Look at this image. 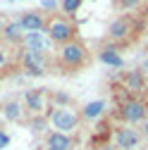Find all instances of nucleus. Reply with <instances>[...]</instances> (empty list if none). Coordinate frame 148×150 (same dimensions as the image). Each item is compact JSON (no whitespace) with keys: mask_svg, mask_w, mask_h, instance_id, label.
<instances>
[{"mask_svg":"<svg viewBox=\"0 0 148 150\" xmlns=\"http://www.w3.org/2000/svg\"><path fill=\"white\" fill-rule=\"evenodd\" d=\"M46 122H48V117H43V115H38V117H31V129L33 131H43V126H46Z\"/></svg>","mask_w":148,"mask_h":150,"instance_id":"nucleus-20","label":"nucleus"},{"mask_svg":"<svg viewBox=\"0 0 148 150\" xmlns=\"http://www.w3.org/2000/svg\"><path fill=\"white\" fill-rule=\"evenodd\" d=\"M141 71H143V74H148V57L143 60V67H141Z\"/></svg>","mask_w":148,"mask_h":150,"instance_id":"nucleus-27","label":"nucleus"},{"mask_svg":"<svg viewBox=\"0 0 148 150\" xmlns=\"http://www.w3.org/2000/svg\"><path fill=\"white\" fill-rule=\"evenodd\" d=\"M103 112H105V100H91V103H86L81 107V119L93 122V119H98L103 115Z\"/></svg>","mask_w":148,"mask_h":150,"instance_id":"nucleus-14","label":"nucleus"},{"mask_svg":"<svg viewBox=\"0 0 148 150\" xmlns=\"http://www.w3.org/2000/svg\"><path fill=\"white\" fill-rule=\"evenodd\" d=\"M7 62H10V55H7V50L0 45V69L3 67H7Z\"/></svg>","mask_w":148,"mask_h":150,"instance_id":"nucleus-22","label":"nucleus"},{"mask_svg":"<svg viewBox=\"0 0 148 150\" xmlns=\"http://www.w3.org/2000/svg\"><path fill=\"white\" fill-rule=\"evenodd\" d=\"M3 115L10 122H22L24 119V107H22V103H17V100H7L3 105Z\"/></svg>","mask_w":148,"mask_h":150,"instance_id":"nucleus-16","label":"nucleus"},{"mask_svg":"<svg viewBox=\"0 0 148 150\" xmlns=\"http://www.w3.org/2000/svg\"><path fill=\"white\" fill-rule=\"evenodd\" d=\"M10 145V136L5 134V131H0V150H5Z\"/></svg>","mask_w":148,"mask_h":150,"instance_id":"nucleus-23","label":"nucleus"},{"mask_svg":"<svg viewBox=\"0 0 148 150\" xmlns=\"http://www.w3.org/2000/svg\"><path fill=\"white\" fill-rule=\"evenodd\" d=\"M84 5V0H60V12L67 17H72V14H77L79 12V7Z\"/></svg>","mask_w":148,"mask_h":150,"instance_id":"nucleus-17","label":"nucleus"},{"mask_svg":"<svg viewBox=\"0 0 148 150\" xmlns=\"http://www.w3.org/2000/svg\"><path fill=\"white\" fill-rule=\"evenodd\" d=\"M5 24H7V22H5V14H3V12H0V31H3V29H5Z\"/></svg>","mask_w":148,"mask_h":150,"instance_id":"nucleus-26","label":"nucleus"},{"mask_svg":"<svg viewBox=\"0 0 148 150\" xmlns=\"http://www.w3.org/2000/svg\"><path fill=\"white\" fill-rule=\"evenodd\" d=\"M141 134L136 129H132V126H120V129H115V145L120 148V150H134V148H139V143H141Z\"/></svg>","mask_w":148,"mask_h":150,"instance_id":"nucleus-8","label":"nucleus"},{"mask_svg":"<svg viewBox=\"0 0 148 150\" xmlns=\"http://www.w3.org/2000/svg\"><path fill=\"white\" fill-rule=\"evenodd\" d=\"M120 117L124 124H143L148 119V105L141 98H127L120 105Z\"/></svg>","mask_w":148,"mask_h":150,"instance_id":"nucleus-6","label":"nucleus"},{"mask_svg":"<svg viewBox=\"0 0 148 150\" xmlns=\"http://www.w3.org/2000/svg\"><path fill=\"white\" fill-rule=\"evenodd\" d=\"M98 150H120V148H117V145H110V143H103Z\"/></svg>","mask_w":148,"mask_h":150,"instance_id":"nucleus-25","label":"nucleus"},{"mask_svg":"<svg viewBox=\"0 0 148 150\" xmlns=\"http://www.w3.org/2000/svg\"><path fill=\"white\" fill-rule=\"evenodd\" d=\"M50 22V14H46L43 10H26L19 14V24L24 26V31H46Z\"/></svg>","mask_w":148,"mask_h":150,"instance_id":"nucleus-7","label":"nucleus"},{"mask_svg":"<svg viewBox=\"0 0 148 150\" xmlns=\"http://www.w3.org/2000/svg\"><path fill=\"white\" fill-rule=\"evenodd\" d=\"M24 36H26V31H24V26L19 24V19H17V22H7V24H5V29L0 31V41L7 43V45H22Z\"/></svg>","mask_w":148,"mask_h":150,"instance_id":"nucleus-10","label":"nucleus"},{"mask_svg":"<svg viewBox=\"0 0 148 150\" xmlns=\"http://www.w3.org/2000/svg\"><path fill=\"white\" fill-rule=\"evenodd\" d=\"M46 148H53V150H72L74 148V141L69 134H62V131H50L46 136Z\"/></svg>","mask_w":148,"mask_h":150,"instance_id":"nucleus-11","label":"nucleus"},{"mask_svg":"<svg viewBox=\"0 0 148 150\" xmlns=\"http://www.w3.org/2000/svg\"><path fill=\"white\" fill-rule=\"evenodd\" d=\"M143 0H115V7L122 12V14H129V12H134L141 7Z\"/></svg>","mask_w":148,"mask_h":150,"instance_id":"nucleus-18","label":"nucleus"},{"mask_svg":"<svg viewBox=\"0 0 148 150\" xmlns=\"http://www.w3.org/2000/svg\"><path fill=\"white\" fill-rule=\"evenodd\" d=\"M41 5H43V7H41L43 12H46V10H50V12H53V10H58V7H60V3H58V0H43Z\"/></svg>","mask_w":148,"mask_h":150,"instance_id":"nucleus-21","label":"nucleus"},{"mask_svg":"<svg viewBox=\"0 0 148 150\" xmlns=\"http://www.w3.org/2000/svg\"><path fill=\"white\" fill-rule=\"evenodd\" d=\"M98 60H100L103 64H107V67H112V69H122V67H124V60H122V55L117 52L115 45L100 48V50H98Z\"/></svg>","mask_w":148,"mask_h":150,"instance_id":"nucleus-12","label":"nucleus"},{"mask_svg":"<svg viewBox=\"0 0 148 150\" xmlns=\"http://www.w3.org/2000/svg\"><path fill=\"white\" fill-rule=\"evenodd\" d=\"M50 98H53L55 103H62L60 107H69V105H72V98L67 96V93H62V91H55V93H53Z\"/></svg>","mask_w":148,"mask_h":150,"instance_id":"nucleus-19","label":"nucleus"},{"mask_svg":"<svg viewBox=\"0 0 148 150\" xmlns=\"http://www.w3.org/2000/svg\"><path fill=\"white\" fill-rule=\"evenodd\" d=\"M19 67L24 69V74H29V76H43V74L48 71V55H46V50L22 48V52H19Z\"/></svg>","mask_w":148,"mask_h":150,"instance_id":"nucleus-3","label":"nucleus"},{"mask_svg":"<svg viewBox=\"0 0 148 150\" xmlns=\"http://www.w3.org/2000/svg\"><path fill=\"white\" fill-rule=\"evenodd\" d=\"M46 36L50 38V43H55V45L60 48V45H65V43H69V41L77 38V29H74V24H72L69 17L53 14L50 22H48V26H46Z\"/></svg>","mask_w":148,"mask_h":150,"instance_id":"nucleus-1","label":"nucleus"},{"mask_svg":"<svg viewBox=\"0 0 148 150\" xmlns=\"http://www.w3.org/2000/svg\"><path fill=\"white\" fill-rule=\"evenodd\" d=\"M48 119L53 122L55 131L72 134V131H77L79 124H81V112L72 110V107H53V112L48 115Z\"/></svg>","mask_w":148,"mask_h":150,"instance_id":"nucleus-4","label":"nucleus"},{"mask_svg":"<svg viewBox=\"0 0 148 150\" xmlns=\"http://www.w3.org/2000/svg\"><path fill=\"white\" fill-rule=\"evenodd\" d=\"M24 107L31 117H38L43 115V110H46V93L43 88H31L24 93Z\"/></svg>","mask_w":148,"mask_h":150,"instance_id":"nucleus-9","label":"nucleus"},{"mask_svg":"<svg viewBox=\"0 0 148 150\" xmlns=\"http://www.w3.org/2000/svg\"><path fill=\"white\" fill-rule=\"evenodd\" d=\"M0 131H3V119H0Z\"/></svg>","mask_w":148,"mask_h":150,"instance_id":"nucleus-28","label":"nucleus"},{"mask_svg":"<svg viewBox=\"0 0 148 150\" xmlns=\"http://www.w3.org/2000/svg\"><path fill=\"white\" fill-rule=\"evenodd\" d=\"M50 45V38L46 36V31H29L22 41V48H29V50H46Z\"/></svg>","mask_w":148,"mask_h":150,"instance_id":"nucleus-13","label":"nucleus"},{"mask_svg":"<svg viewBox=\"0 0 148 150\" xmlns=\"http://www.w3.org/2000/svg\"><path fill=\"white\" fill-rule=\"evenodd\" d=\"M86 57H88L86 45L79 38H74V41L58 48V62H60L62 69H79V67H84Z\"/></svg>","mask_w":148,"mask_h":150,"instance_id":"nucleus-2","label":"nucleus"},{"mask_svg":"<svg viewBox=\"0 0 148 150\" xmlns=\"http://www.w3.org/2000/svg\"><path fill=\"white\" fill-rule=\"evenodd\" d=\"M141 136H143V138L148 141V119H146V122L141 124Z\"/></svg>","mask_w":148,"mask_h":150,"instance_id":"nucleus-24","label":"nucleus"},{"mask_svg":"<svg viewBox=\"0 0 148 150\" xmlns=\"http://www.w3.org/2000/svg\"><path fill=\"white\" fill-rule=\"evenodd\" d=\"M134 33H136V24L132 19V14H120L107 26V38L115 43H127Z\"/></svg>","mask_w":148,"mask_h":150,"instance_id":"nucleus-5","label":"nucleus"},{"mask_svg":"<svg viewBox=\"0 0 148 150\" xmlns=\"http://www.w3.org/2000/svg\"><path fill=\"white\" fill-rule=\"evenodd\" d=\"M146 83V76H143V71L141 69H132V71H127L124 74V86L127 91H132V93H139Z\"/></svg>","mask_w":148,"mask_h":150,"instance_id":"nucleus-15","label":"nucleus"},{"mask_svg":"<svg viewBox=\"0 0 148 150\" xmlns=\"http://www.w3.org/2000/svg\"><path fill=\"white\" fill-rule=\"evenodd\" d=\"M46 150H53V148H46Z\"/></svg>","mask_w":148,"mask_h":150,"instance_id":"nucleus-29","label":"nucleus"}]
</instances>
